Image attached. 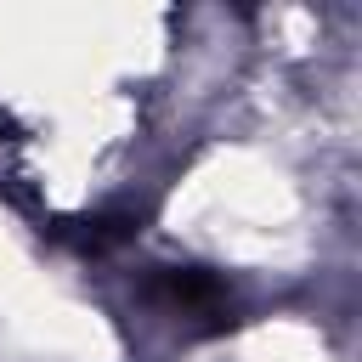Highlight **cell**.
<instances>
[{
  "label": "cell",
  "instance_id": "cell-1",
  "mask_svg": "<svg viewBox=\"0 0 362 362\" xmlns=\"http://www.w3.org/2000/svg\"><path fill=\"white\" fill-rule=\"evenodd\" d=\"M153 288L175 305V311H204V317H221L226 311V283L204 266H164L153 277Z\"/></svg>",
  "mask_w": 362,
  "mask_h": 362
}]
</instances>
